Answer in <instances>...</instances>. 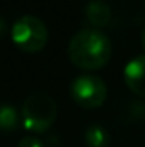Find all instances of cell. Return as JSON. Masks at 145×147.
<instances>
[{"mask_svg": "<svg viewBox=\"0 0 145 147\" xmlns=\"http://www.w3.org/2000/svg\"><path fill=\"white\" fill-rule=\"evenodd\" d=\"M68 58L84 70H96L111 58V39L101 29L84 28L77 31L67 46Z\"/></svg>", "mask_w": 145, "mask_h": 147, "instance_id": "1", "label": "cell"}, {"mask_svg": "<svg viewBox=\"0 0 145 147\" xmlns=\"http://www.w3.org/2000/svg\"><path fill=\"white\" fill-rule=\"evenodd\" d=\"M22 125L31 132H46L56 120V103L43 91L29 94L22 103Z\"/></svg>", "mask_w": 145, "mask_h": 147, "instance_id": "2", "label": "cell"}, {"mask_svg": "<svg viewBox=\"0 0 145 147\" xmlns=\"http://www.w3.org/2000/svg\"><path fill=\"white\" fill-rule=\"evenodd\" d=\"M10 38L17 48L28 53H34L44 48L48 41V28L46 24L31 14L21 16L10 29Z\"/></svg>", "mask_w": 145, "mask_h": 147, "instance_id": "3", "label": "cell"}, {"mask_svg": "<svg viewBox=\"0 0 145 147\" xmlns=\"http://www.w3.org/2000/svg\"><path fill=\"white\" fill-rule=\"evenodd\" d=\"M70 94L79 106L85 110H92V108H99L104 103L108 96V87L99 75L80 74L73 79L70 86Z\"/></svg>", "mask_w": 145, "mask_h": 147, "instance_id": "4", "label": "cell"}, {"mask_svg": "<svg viewBox=\"0 0 145 147\" xmlns=\"http://www.w3.org/2000/svg\"><path fill=\"white\" fill-rule=\"evenodd\" d=\"M125 84L132 92L145 98V55H137L128 60L123 70Z\"/></svg>", "mask_w": 145, "mask_h": 147, "instance_id": "5", "label": "cell"}, {"mask_svg": "<svg viewBox=\"0 0 145 147\" xmlns=\"http://www.w3.org/2000/svg\"><path fill=\"white\" fill-rule=\"evenodd\" d=\"M111 17H113L111 5L106 0H89L87 2V5H85V19L94 29L108 26Z\"/></svg>", "mask_w": 145, "mask_h": 147, "instance_id": "6", "label": "cell"}, {"mask_svg": "<svg viewBox=\"0 0 145 147\" xmlns=\"http://www.w3.org/2000/svg\"><path fill=\"white\" fill-rule=\"evenodd\" d=\"M87 147H109V132L99 123H91L84 132Z\"/></svg>", "mask_w": 145, "mask_h": 147, "instance_id": "7", "label": "cell"}, {"mask_svg": "<svg viewBox=\"0 0 145 147\" xmlns=\"http://www.w3.org/2000/svg\"><path fill=\"white\" fill-rule=\"evenodd\" d=\"M19 116L21 115L14 105H9V103L2 105V108H0V127H2V130L3 132L15 130V127L19 123Z\"/></svg>", "mask_w": 145, "mask_h": 147, "instance_id": "8", "label": "cell"}, {"mask_svg": "<svg viewBox=\"0 0 145 147\" xmlns=\"http://www.w3.org/2000/svg\"><path fill=\"white\" fill-rule=\"evenodd\" d=\"M17 147H44L43 142L38 139V137H33V135H28V137H22L19 140Z\"/></svg>", "mask_w": 145, "mask_h": 147, "instance_id": "9", "label": "cell"}, {"mask_svg": "<svg viewBox=\"0 0 145 147\" xmlns=\"http://www.w3.org/2000/svg\"><path fill=\"white\" fill-rule=\"evenodd\" d=\"M7 31V22H5V17H0V36H3Z\"/></svg>", "mask_w": 145, "mask_h": 147, "instance_id": "10", "label": "cell"}, {"mask_svg": "<svg viewBox=\"0 0 145 147\" xmlns=\"http://www.w3.org/2000/svg\"><path fill=\"white\" fill-rule=\"evenodd\" d=\"M142 46H144V50H145V29H144V33H142Z\"/></svg>", "mask_w": 145, "mask_h": 147, "instance_id": "11", "label": "cell"}]
</instances>
